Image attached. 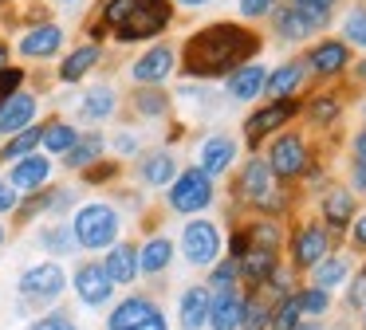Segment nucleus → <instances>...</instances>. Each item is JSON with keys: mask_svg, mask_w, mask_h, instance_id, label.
Listing matches in <instances>:
<instances>
[{"mask_svg": "<svg viewBox=\"0 0 366 330\" xmlns=\"http://www.w3.org/2000/svg\"><path fill=\"white\" fill-rule=\"evenodd\" d=\"M260 47L264 39L252 24L213 20L185 36L182 51H177V71H182V79H193V83H217V79L232 75L237 67L252 63L260 55Z\"/></svg>", "mask_w": 366, "mask_h": 330, "instance_id": "nucleus-1", "label": "nucleus"}, {"mask_svg": "<svg viewBox=\"0 0 366 330\" xmlns=\"http://www.w3.org/2000/svg\"><path fill=\"white\" fill-rule=\"evenodd\" d=\"M237 201L252 204L260 216H284L287 212V193H284V181H276L268 157L252 154L244 165H240V177H237Z\"/></svg>", "mask_w": 366, "mask_h": 330, "instance_id": "nucleus-2", "label": "nucleus"}, {"mask_svg": "<svg viewBox=\"0 0 366 330\" xmlns=\"http://www.w3.org/2000/svg\"><path fill=\"white\" fill-rule=\"evenodd\" d=\"M71 232H75V244H79L83 251H103V248H111V244L119 240L122 216H119V209L107 204V201H87V204L75 209Z\"/></svg>", "mask_w": 366, "mask_h": 330, "instance_id": "nucleus-3", "label": "nucleus"}, {"mask_svg": "<svg viewBox=\"0 0 366 330\" xmlns=\"http://www.w3.org/2000/svg\"><path fill=\"white\" fill-rule=\"evenodd\" d=\"M174 0H134L130 16L111 31L114 44H154V36H166L174 28Z\"/></svg>", "mask_w": 366, "mask_h": 330, "instance_id": "nucleus-4", "label": "nucleus"}, {"mask_svg": "<svg viewBox=\"0 0 366 330\" xmlns=\"http://www.w3.org/2000/svg\"><path fill=\"white\" fill-rule=\"evenodd\" d=\"M213 201H217V185L201 165H185V169H177V177L169 181L166 204L177 216H197V212H205Z\"/></svg>", "mask_w": 366, "mask_h": 330, "instance_id": "nucleus-5", "label": "nucleus"}, {"mask_svg": "<svg viewBox=\"0 0 366 330\" xmlns=\"http://www.w3.org/2000/svg\"><path fill=\"white\" fill-rule=\"evenodd\" d=\"M300 114H303V99H264L260 106L244 118V141H248V149H260L264 138L287 130V122H295Z\"/></svg>", "mask_w": 366, "mask_h": 330, "instance_id": "nucleus-6", "label": "nucleus"}, {"mask_svg": "<svg viewBox=\"0 0 366 330\" xmlns=\"http://www.w3.org/2000/svg\"><path fill=\"white\" fill-rule=\"evenodd\" d=\"M268 165L272 173H276V181H300L303 173H307V165L315 161V154H311L307 138H303L300 130H284V134H272L268 141Z\"/></svg>", "mask_w": 366, "mask_h": 330, "instance_id": "nucleus-7", "label": "nucleus"}, {"mask_svg": "<svg viewBox=\"0 0 366 330\" xmlns=\"http://www.w3.org/2000/svg\"><path fill=\"white\" fill-rule=\"evenodd\" d=\"M287 251H292V267L295 271H311L323 256L335 251V236L323 220H300L295 232L287 236Z\"/></svg>", "mask_w": 366, "mask_h": 330, "instance_id": "nucleus-8", "label": "nucleus"}, {"mask_svg": "<svg viewBox=\"0 0 366 330\" xmlns=\"http://www.w3.org/2000/svg\"><path fill=\"white\" fill-rule=\"evenodd\" d=\"M16 291H20V299H24V303H32V306L59 303V299H64V291H67L64 264H59V259H44V264L28 267V271L20 275V287Z\"/></svg>", "mask_w": 366, "mask_h": 330, "instance_id": "nucleus-9", "label": "nucleus"}, {"mask_svg": "<svg viewBox=\"0 0 366 330\" xmlns=\"http://www.w3.org/2000/svg\"><path fill=\"white\" fill-rule=\"evenodd\" d=\"M221 248H224V236L217 228V220L209 216H189L182 228V256L185 264L193 267H213L221 259Z\"/></svg>", "mask_w": 366, "mask_h": 330, "instance_id": "nucleus-10", "label": "nucleus"}, {"mask_svg": "<svg viewBox=\"0 0 366 330\" xmlns=\"http://www.w3.org/2000/svg\"><path fill=\"white\" fill-rule=\"evenodd\" d=\"M67 47V28L59 20H40V24H28L24 31L16 36L12 51L20 59H32V63H48L59 59V51Z\"/></svg>", "mask_w": 366, "mask_h": 330, "instance_id": "nucleus-11", "label": "nucleus"}, {"mask_svg": "<svg viewBox=\"0 0 366 330\" xmlns=\"http://www.w3.org/2000/svg\"><path fill=\"white\" fill-rule=\"evenodd\" d=\"M177 75V47L169 39L150 44L134 63H130V83L134 86H166Z\"/></svg>", "mask_w": 366, "mask_h": 330, "instance_id": "nucleus-12", "label": "nucleus"}, {"mask_svg": "<svg viewBox=\"0 0 366 330\" xmlns=\"http://www.w3.org/2000/svg\"><path fill=\"white\" fill-rule=\"evenodd\" d=\"M303 63H307V75H315L319 83H335L350 71V44H342L339 36H323L307 47Z\"/></svg>", "mask_w": 366, "mask_h": 330, "instance_id": "nucleus-13", "label": "nucleus"}, {"mask_svg": "<svg viewBox=\"0 0 366 330\" xmlns=\"http://www.w3.org/2000/svg\"><path fill=\"white\" fill-rule=\"evenodd\" d=\"M71 287H75V299H79L83 306H91V311H99V306H107L114 299V283L111 275L103 271V264H95V259H83L79 267H75L71 275Z\"/></svg>", "mask_w": 366, "mask_h": 330, "instance_id": "nucleus-14", "label": "nucleus"}, {"mask_svg": "<svg viewBox=\"0 0 366 330\" xmlns=\"http://www.w3.org/2000/svg\"><path fill=\"white\" fill-rule=\"evenodd\" d=\"M355 189L350 185H331L319 196V220L331 228V236H347L355 224Z\"/></svg>", "mask_w": 366, "mask_h": 330, "instance_id": "nucleus-15", "label": "nucleus"}, {"mask_svg": "<svg viewBox=\"0 0 366 330\" xmlns=\"http://www.w3.org/2000/svg\"><path fill=\"white\" fill-rule=\"evenodd\" d=\"M237 154H240V141L232 138V134H224V130H213L197 146V165L217 181V177H224V173L237 165Z\"/></svg>", "mask_w": 366, "mask_h": 330, "instance_id": "nucleus-16", "label": "nucleus"}, {"mask_svg": "<svg viewBox=\"0 0 366 330\" xmlns=\"http://www.w3.org/2000/svg\"><path fill=\"white\" fill-rule=\"evenodd\" d=\"M268 24H272V36L284 39V44H303V39H311V36H319V31H323L307 12H300V8L287 4V0H280V4L272 8Z\"/></svg>", "mask_w": 366, "mask_h": 330, "instance_id": "nucleus-17", "label": "nucleus"}, {"mask_svg": "<svg viewBox=\"0 0 366 330\" xmlns=\"http://www.w3.org/2000/svg\"><path fill=\"white\" fill-rule=\"evenodd\" d=\"M36 114H40V94L20 86L16 94H9V99L0 102V138H12L24 126H32Z\"/></svg>", "mask_w": 366, "mask_h": 330, "instance_id": "nucleus-18", "label": "nucleus"}, {"mask_svg": "<svg viewBox=\"0 0 366 330\" xmlns=\"http://www.w3.org/2000/svg\"><path fill=\"white\" fill-rule=\"evenodd\" d=\"M221 83H224V99L229 102H256V99H264L268 67H264L260 59H252V63H244V67H237L232 75H224Z\"/></svg>", "mask_w": 366, "mask_h": 330, "instance_id": "nucleus-19", "label": "nucleus"}, {"mask_svg": "<svg viewBox=\"0 0 366 330\" xmlns=\"http://www.w3.org/2000/svg\"><path fill=\"white\" fill-rule=\"evenodd\" d=\"M103 63V44H91V39H83V44H75L71 51L59 59L56 67V83H79V79H87L91 71Z\"/></svg>", "mask_w": 366, "mask_h": 330, "instance_id": "nucleus-20", "label": "nucleus"}, {"mask_svg": "<svg viewBox=\"0 0 366 330\" xmlns=\"http://www.w3.org/2000/svg\"><path fill=\"white\" fill-rule=\"evenodd\" d=\"M237 267H240V287H244V291H256V287H264V283L272 279V271L280 267V251L248 244V251L237 259Z\"/></svg>", "mask_w": 366, "mask_h": 330, "instance_id": "nucleus-21", "label": "nucleus"}, {"mask_svg": "<svg viewBox=\"0 0 366 330\" xmlns=\"http://www.w3.org/2000/svg\"><path fill=\"white\" fill-rule=\"evenodd\" d=\"M75 114L83 118V122H107V118L114 114V110H119V91H114L111 83H91L87 91L83 94H75Z\"/></svg>", "mask_w": 366, "mask_h": 330, "instance_id": "nucleus-22", "label": "nucleus"}, {"mask_svg": "<svg viewBox=\"0 0 366 330\" xmlns=\"http://www.w3.org/2000/svg\"><path fill=\"white\" fill-rule=\"evenodd\" d=\"M209 303H213V291L205 283H193L177 295V326L182 330H205L209 326Z\"/></svg>", "mask_w": 366, "mask_h": 330, "instance_id": "nucleus-23", "label": "nucleus"}, {"mask_svg": "<svg viewBox=\"0 0 366 330\" xmlns=\"http://www.w3.org/2000/svg\"><path fill=\"white\" fill-rule=\"evenodd\" d=\"M127 110L134 118H142V122H162L174 110V94L162 91V86H134L127 94Z\"/></svg>", "mask_w": 366, "mask_h": 330, "instance_id": "nucleus-24", "label": "nucleus"}, {"mask_svg": "<svg viewBox=\"0 0 366 330\" xmlns=\"http://www.w3.org/2000/svg\"><path fill=\"white\" fill-rule=\"evenodd\" d=\"M307 83V63L287 59L280 67H268V83H264V99H295Z\"/></svg>", "mask_w": 366, "mask_h": 330, "instance_id": "nucleus-25", "label": "nucleus"}, {"mask_svg": "<svg viewBox=\"0 0 366 330\" xmlns=\"http://www.w3.org/2000/svg\"><path fill=\"white\" fill-rule=\"evenodd\" d=\"M134 173L146 189H162L177 177V157L169 149H146V154H138Z\"/></svg>", "mask_w": 366, "mask_h": 330, "instance_id": "nucleus-26", "label": "nucleus"}, {"mask_svg": "<svg viewBox=\"0 0 366 330\" xmlns=\"http://www.w3.org/2000/svg\"><path fill=\"white\" fill-rule=\"evenodd\" d=\"M103 271L111 275L114 287H130L138 279V244L130 240H114L103 256Z\"/></svg>", "mask_w": 366, "mask_h": 330, "instance_id": "nucleus-27", "label": "nucleus"}, {"mask_svg": "<svg viewBox=\"0 0 366 330\" xmlns=\"http://www.w3.org/2000/svg\"><path fill=\"white\" fill-rule=\"evenodd\" d=\"M51 169H56L51 154H28V157H20V161H12L9 181L20 189V193H36V189H44V185H48Z\"/></svg>", "mask_w": 366, "mask_h": 330, "instance_id": "nucleus-28", "label": "nucleus"}, {"mask_svg": "<svg viewBox=\"0 0 366 330\" xmlns=\"http://www.w3.org/2000/svg\"><path fill=\"white\" fill-rule=\"evenodd\" d=\"M240 314H244V287L213 291V303H209V330H240Z\"/></svg>", "mask_w": 366, "mask_h": 330, "instance_id": "nucleus-29", "label": "nucleus"}, {"mask_svg": "<svg viewBox=\"0 0 366 330\" xmlns=\"http://www.w3.org/2000/svg\"><path fill=\"white\" fill-rule=\"evenodd\" d=\"M169 264H174V240L162 232L146 236V244L138 248V275L154 279V275H166Z\"/></svg>", "mask_w": 366, "mask_h": 330, "instance_id": "nucleus-30", "label": "nucleus"}, {"mask_svg": "<svg viewBox=\"0 0 366 330\" xmlns=\"http://www.w3.org/2000/svg\"><path fill=\"white\" fill-rule=\"evenodd\" d=\"M342 106H347V102H342V94L327 86V91H319V94H311V99H303V118H307L315 130H331V126L342 118Z\"/></svg>", "mask_w": 366, "mask_h": 330, "instance_id": "nucleus-31", "label": "nucleus"}, {"mask_svg": "<svg viewBox=\"0 0 366 330\" xmlns=\"http://www.w3.org/2000/svg\"><path fill=\"white\" fill-rule=\"evenodd\" d=\"M154 311H158V303H154L150 295H127L122 303L111 306V314H107V330H130V326H138L142 319H150Z\"/></svg>", "mask_w": 366, "mask_h": 330, "instance_id": "nucleus-32", "label": "nucleus"}, {"mask_svg": "<svg viewBox=\"0 0 366 330\" xmlns=\"http://www.w3.org/2000/svg\"><path fill=\"white\" fill-rule=\"evenodd\" d=\"M103 149H107L103 134H99V130H83L79 141H75V146L64 154V165H67V169H75V173H83L87 165H95L99 157H103Z\"/></svg>", "mask_w": 366, "mask_h": 330, "instance_id": "nucleus-33", "label": "nucleus"}, {"mask_svg": "<svg viewBox=\"0 0 366 330\" xmlns=\"http://www.w3.org/2000/svg\"><path fill=\"white\" fill-rule=\"evenodd\" d=\"M350 279V259L342 256V251H331V256H323L315 267H311V283L323 291H335L342 287V283Z\"/></svg>", "mask_w": 366, "mask_h": 330, "instance_id": "nucleus-34", "label": "nucleus"}, {"mask_svg": "<svg viewBox=\"0 0 366 330\" xmlns=\"http://www.w3.org/2000/svg\"><path fill=\"white\" fill-rule=\"evenodd\" d=\"M79 134H83V130H79L75 122H67V118H51V122H44V141H40V146L48 149L51 157H56V154L64 157L67 149L79 141Z\"/></svg>", "mask_w": 366, "mask_h": 330, "instance_id": "nucleus-35", "label": "nucleus"}, {"mask_svg": "<svg viewBox=\"0 0 366 330\" xmlns=\"http://www.w3.org/2000/svg\"><path fill=\"white\" fill-rule=\"evenodd\" d=\"M40 141H44V122L24 126L20 134H12V138L0 146V161H20V157L36 154V149H40Z\"/></svg>", "mask_w": 366, "mask_h": 330, "instance_id": "nucleus-36", "label": "nucleus"}, {"mask_svg": "<svg viewBox=\"0 0 366 330\" xmlns=\"http://www.w3.org/2000/svg\"><path fill=\"white\" fill-rule=\"evenodd\" d=\"M244 232H248V244H256V248H272V251H280V248L287 244L284 224H280L276 216H256V220H248Z\"/></svg>", "mask_w": 366, "mask_h": 330, "instance_id": "nucleus-37", "label": "nucleus"}, {"mask_svg": "<svg viewBox=\"0 0 366 330\" xmlns=\"http://www.w3.org/2000/svg\"><path fill=\"white\" fill-rule=\"evenodd\" d=\"M40 248L48 256H71L79 244H75V232H71V220H56V224H44L40 228Z\"/></svg>", "mask_w": 366, "mask_h": 330, "instance_id": "nucleus-38", "label": "nucleus"}, {"mask_svg": "<svg viewBox=\"0 0 366 330\" xmlns=\"http://www.w3.org/2000/svg\"><path fill=\"white\" fill-rule=\"evenodd\" d=\"M272 319V299L264 291H244V314H240V330H268Z\"/></svg>", "mask_w": 366, "mask_h": 330, "instance_id": "nucleus-39", "label": "nucleus"}, {"mask_svg": "<svg viewBox=\"0 0 366 330\" xmlns=\"http://www.w3.org/2000/svg\"><path fill=\"white\" fill-rule=\"evenodd\" d=\"M339 31H342V44H350V47H362L366 51V4H350L347 12H342V20H339Z\"/></svg>", "mask_w": 366, "mask_h": 330, "instance_id": "nucleus-40", "label": "nucleus"}, {"mask_svg": "<svg viewBox=\"0 0 366 330\" xmlns=\"http://www.w3.org/2000/svg\"><path fill=\"white\" fill-rule=\"evenodd\" d=\"M300 322H303V311H300V299H295V291H292V295H284V299H276V303H272L268 330H295Z\"/></svg>", "mask_w": 366, "mask_h": 330, "instance_id": "nucleus-41", "label": "nucleus"}, {"mask_svg": "<svg viewBox=\"0 0 366 330\" xmlns=\"http://www.w3.org/2000/svg\"><path fill=\"white\" fill-rule=\"evenodd\" d=\"M295 299H300L303 319H323V314L331 311V291L315 287V283H307V287H295Z\"/></svg>", "mask_w": 366, "mask_h": 330, "instance_id": "nucleus-42", "label": "nucleus"}, {"mask_svg": "<svg viewBox=\"0 0 366 330\" xmlns=\"http://www.w3.org/2000/svg\"><path fill=\"white\" fill-rule=\"evenodd\" d=\"M205 287H209V291H232V287H240V267H237V259H232V256H221V259H217V264L209 267Z\"/></svg>", "mask_w": 366, "mask_h": 330, "instance_id": "nucleus-43", "label": "nucleus"}, {"mask_svg": "<svg viewBox=\"0 0 366 330\" xmlns=\"http://www.w3.org/2000/svg\"><path fill=\"white\" fill-rule=\"evenodd\" d=\"M350 189L366 193V126L350 138Z\"/></svg>", "mask_w": 366, "mask_h": 330, "instance_id": "nucleus-44", "label": "nucleus"}, {"mask_svg": "<svg viewBox=\"0 0 366 330\" xmlns=\"http://www.w3.org/2000/svg\"><path fill=\"white\" fill-rule=\"evenodd\" d=\"M287 4H295L300 12H307L311 20H315L319 28L327 31V28L335 24V12H339V4H342V0H287Z\"/></svg>", "mask_w": 366, "mask_h": 330, "instance_id": "nucleus-45", "label": "nucleus"}, {"mask_svg": "<svg viewBox=\"0 0 366 330\" xmlns=\"http://www.w3.org/2000/svg\"><path fill=\"white\" fill-rule=\"evenodd\" d=\"M276 4L280 0H237V12H240L244 24H256V20H268Z\"/></svg>", "mask_w": 366, "mask_h": 330, "instance_id": "nucleus-46", "label": "nucleus"}, {"mask_svg": "<svg viewBox=\"0 0 366 330\" xmlns=\"http://www.w3.org/2000/svg\"><path fill=\"white\" fill-rule=\"evenodd\" d=\"M24 83H28V67H12V63L0 67V102L9 99V94H16Z\"/></svg>", "mask_w": 366, "mask_h": 330, "instance_id": "nucleus-47", "label": "nucleus"}, {"mask_svg": "<svg viewBox=\"0 0 366 330\" xmlns=\"http://www.w3.org/2000/svg\"><path fill=\"white\" fill-rule=\"evenodd\" d=\"M28 330H79V322H75L67 311H48L44 319H36Z\"/></svg>", "mask_w": 366, "mask_h": 330, "instance_id": "nucleus-48", "label": "nucleus"}, {"mask_svg": "<svg viewBox=\"0 0 366 330\" xmlns=\"http://www.w3.org/2000/svg\"><path fill=\"white\" fill-rule=\"evenodd\" d=\"M119 169H122V161H95V165L83 169V181H87V185H107Z\"/></svg>", "mask_w": 366, "mask_h": 330, "instance_id": "nucleus-49", "label": "nucleus"}, {"mask_svg": "<svg viewBox=\"0 0 366 330\" xmlns=\"http://www.w3.org/2000/svg\"><path fill=\"white\" fill-rule=\"evenodd\" d=\"M111 149H114L119 157H138V154H142V141H138L134 130H119V134L111 138Z\"/></svg>", "mask_w": 366, "mask_h": 330, "instance_id": "nucleus-50", "label": "nucleus"}, {"mask_svg": "<svg viewBox=\"0 0 366 330\" xmlns=\"http://www.w3.org/2000/svg\"><path fill=\"white\" fill-rule=\"evenodd\" d=\"M347 306H355V311H362L366 306V267L350 279V287H347Z\"/></svg>", "mask_w": 366, "mask_h": 330, "instance_id": "nucleus-51", "label": "nucleus"}, {"mask_svg": "<svg viewBox=\"0 0 366 330\" xmlns=\"http://www.w3.org/2000/svg\"><path fill=\"white\" fill-rule=\"evenodd\" d=\"M20 196H24V193H20L12 181H0V216H4V212H16Z\"/></svg>", "mask_w": 366, "mask_h": 330, "instance_id": "nucleus-52", "label": "nucleus"}, {"mask_svg": "<svg viewBox=\"0 0 366 330\" xmlns=\"http://www.w3.org/2000/svg\"><path fill=\"white\" fill-rule=\"evenodd\" d=\"M244 251H248V232H244V224H240L237 232H232V240H229V256H232V259H240Z\"/></svg>", "mask_w": 366, "mask_h": 330, "instance_id": "nucleus-53", "label": "nucleus"}, {"mask_svg": "<svg viewBox=\"0 0 366 330\" xmlns=\"http://www.w3.org/2000/svg\"><path fill=\"white\" fill-rule=\"evenodd\" d=\"M130 330H169V322H166V314H162V306H158L150 319H142L138 326H130Z\"/></svg>", "mask_w": 366, "mask_h": 330, "instance_id": "nucleus-54", "label": "nucleus"}, {"mask_svg": "<svg viewBox=\"0 0 366 330\" xmlns=\"http://www.w3.org/2000/svg\"><path fill=\"white\" fill-rule=\"evenodd\" d=\"M350 240H355V248L366 251V212H362V216H355V224H350Z\"/></svg>", "mask_w": 366, "mask_h": 330, "instance_id": "nucleus-55", "label": "nucleus"}, {"mask_svg": "<svg viewBox=\"0 0 366 330\" xmlns=\"http://www.w3.org/2000/svg\"><path fill=\"white\" fill-rule=\"evenodd\" d=\"M347 75H350V83H355V86H366V55H362L358 63H350Z\"/></svg>", "mask_w": 366, "mask_h": 330, "instance_id": "nucleus-56", "label": "nucleus"}, {"mask_svg": "<svg viewBox=\"0 0 366 330\" xmlns=\"http://www.w3.org/2000/svg\"><path fill=\"white\" fill-rule=\"evenodd\" d=\"M213 0H174L177 12H201V8H209Z\"/></svg>", "mask_w": 366, "mask_h": 330, "instance_id": "nucleus-57", "label": "nucleus"}, {"mask_svg": "<svg viewBox=\"0 0 366 330\" xmlns=\"http://www.w3.org/2000/svg\"><path fill=\"white\" fill-rule=\"evenodd\" d=\"M9 63H12V44L0 39V67H9Z\"/></svg>", "mask_w": 366, "mask_h": 330, "instance_id": "nucleus-58", "label": "nucleus"}, {"mask_svg": "<svg viewBox=\"0 0 366 330\" xmlns=\"http://www.w3.org/2000/svg\"><path fill=\"white\" fill-rule=\"evenodd\" d=\"M295 330H327V326H323V322H319V319H303V322H300V326H295Z\"/></svg>", "mask_w": 366, "mask_h": 330, "instance_id": "nucleus-59", "label": "nucleus"}, {"mask_svg": "<svg viewBox=\"0 0 366 330\" xmlns=\"http://www.w3.org/2000/svg\"><path fill=\"white\" fill-rule=\"evenodd\" d=\"M4 240H9V228L0 224V248H4Z\"/></svg>", "mask_w": 366, "mask_h": 330, "instance_id": "nucleus-60", "label": "nucleus"}, {"mask_svg": "<svg viewBox=\"0 0 366 330\" xmlns=\"http://www.w3.org/2000/svg\"><path fill=\"white\" fill-rule=\"evenodd\" d=\"M51 4H67V8H71V4H79V0H51Z\"/></svg>", "mask_w": 366, "mask_h": 330, "instance_id": "nucleus-61", "label": "nucleus"}, {"mask_svg": "<svg viewBox=\"0 0 366 330\" xmlns=\"http://www.w3.org/2000/svg\"><path fill=\"white\" fill-rule=\"evenodd\" d=\"M362 330H366V306H362Z\"/></svg>", "mask_w": 366, "mask_h": 330, "instance_id": "nucleus-62", "label": "nucleus"}, {"mask_svg": "<svg viewBox=\"0 0 366 330\" xmlns=\"http://www.w3.org/2000/svg\"><path fill=\"white\" fill-rule=\"evenodd\" d=\"M362 114H366V106H362Z\"/></svg>", "mask_w": 366, "mask_h": 330, "instance_id": "nucleus-63", "label": "nucleus"}]
</instances>
